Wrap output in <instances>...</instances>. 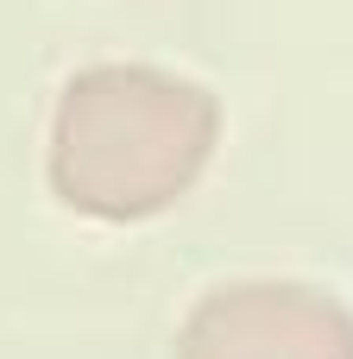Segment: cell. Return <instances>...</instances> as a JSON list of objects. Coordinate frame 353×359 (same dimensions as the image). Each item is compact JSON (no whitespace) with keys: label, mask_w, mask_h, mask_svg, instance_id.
<instances>
[{"label":"cell","mask_w":353,"mask_h":359,"mask_svg":"<svg viewBox=\"0 0 353 359\" xmlns=\"http://www.w3.org/2000/svg\"><path fill=\"white\" fill-rule=\"evenodd\" d=\"M221 145V101L164 63H88L51 120V183L69 208L139 221L171 208Z\"/></svg>","instance_id":"6da1fadb"}]
</instances>
